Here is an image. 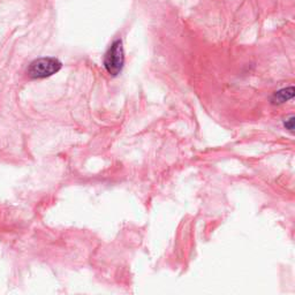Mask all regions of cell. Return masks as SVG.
Masks as SVG:
<instances>
[{
  "label": "cell",
  "mask_w": 295,
  "mask_h": 295,
  "mask_svg": "<svg viewBox=\"0 0 295 295\" xmlns=\"http://www.w3.org/2000/svg\"><path fill=\"white\" fill-rule=\"evenodd\" d=\"M62 66L63 63L57 58H38L29 65L27 73L31 79H45L59 72Z\"/></svg>",
  "instance_id": "obj_1"
},
{
  "label": "cell",
  "mask_w": 295,
  "mask_h": 295,
  "mask_svg": "<svg viewBox=\"0 0 295 295\" xmlns=\"http://www.w3.org/2000/svg\"><path fill=\"white\" fill-rule=\"evenodd\" d=\"M125 52L121 40L114 41L104 56V67L112 76H117L124 68Z\"/></svg>",
  "instance_id": "obj_2"
},
{
  "label": "cell",
  "mask_w": 295,
  "mask_h": 295,
  "mask_svg": "<svg viewBox=\"0 0 295 295\" xmlns=\"http://www.w3.org/2000/svg\"><path fill=\"white\" fill-rule=\"evenodd\" d=\"M294 97V88L293 86H288V88L281 89L275 92L272 97V103L274 104H283V103L290 101Z\"/></svg>",
  "instance_id": "obj_3"
},
{
  "label": "cell",
  "mask_w": 295,
  "mask_h": 295,
  "mask_svg": "<svg viewBox=\"0 0 295 295\" xmlns=\"http://www.w3.org/2000/svg\"><path fill=\"white\" fill-rule=\"evenodd\" d=\"M284 125H285V127H286V129L291 130V131L293 130L294 129V117L293 115H292L290 119H287L286 121H285Z\"/></svg>",
  "instance_id": "obj_4"
}]
</instances>
